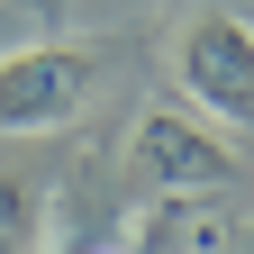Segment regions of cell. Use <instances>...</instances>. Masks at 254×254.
<instances>
[{
	"label": "cell",
	"mask_w": 254,
	"mask_h": 254,
	"mask_svg": "<svg viewBox=\"0 0 254 254\" xmlns=\"http://www.w3.org/2000/svg\"><path fill=\"white\" fill-rule=\"evenodd\" d=\"M182 91L200 118L254 127V27L236 9H200L182 27Z\"/></svg>",
	"instance_id": "cell-1"
},
{
	"label": "cell",
	"mask_w": 254,
	"mask_h": 254,
	"mask_svg": "<svg viewBox=\"0 0 254 254\" xmlns=\"http://www.w3.org/2000/svg\"><path fill=\"white\" fill-rule=\"evenodd\" d=\"M136 164H145L154 190H173V200H200V190H227V182H236L227 136H209V127H200V118H182V109L136 118Z\"/></svg>",
	"instance_id": "cell-3"
},
{
	"label": "cell",
	"mask_w": 254,
	"mask_h": 254,
	"mask_svg": "<svg viewBox=\"0 0 254 254\" xmlns=\"http://www.w3.org/2000/svg\"><path fill=\"white\" fill-rule=\"evenodd\" d=\"M0 254H37V190L0 173Z\"/></svg>",
	"instance_id": "cell-4"
},
{
	"label": "cell",
	"mask_w": 254,
	"mask_h": 254,
	"mask_svg": "<svg viewBox=\"0 0 254 254\" xmlns=\"http://www.w3.org/2000/svg\"><path fill=\"white\" fill-rule=\"evenodd\" d=\"M91 100V55L82 46H18L0 55V136H46Z\"/></svg>",
	"instance_id": "cell-2"
},
{
	"label": "cell",
	"mask_w": 254,
	"mask_h": 254,
	"mask_svg": "<svg viewBox=\"0 0 254 254\" xmlns=\"http://www.w3.org/2000/svg\"><path fill=\"white\" fill-rule=\"evenodd\" d=\"M91 254H118V245H91Z\"/></svg>",
	"instance_id": "cell-5"
}]
</instances>
